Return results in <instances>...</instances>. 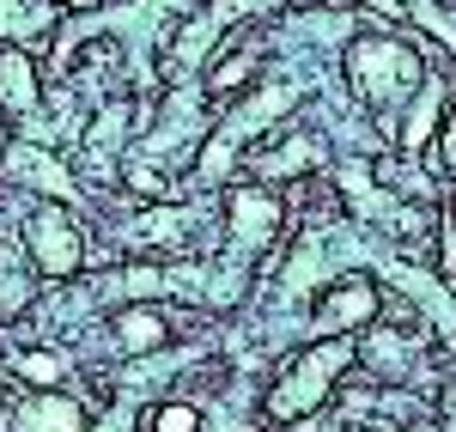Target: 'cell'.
<instances>
[{
    "label": "cell",
    "mask_w": 456,
    "mask_h": 432,
    "mask_svg": "<svg viewBox=\"0 0 456 432\" xmlns=\"http://www.w3.org/2000/svg\"><path fill=\"white\" fill-rule=\"evenodd\" d=\"M414 19H420L426 31H438V37H444V49L456 55V19H451V6H420Z\"/></svg>",
    "instance_id": "ffe728a7"
},
{
    "label": "cell",
    "mask_w": 456,
    "mask_h": 432,
    "mask_svg": "<svg viewBox=\"0 0 456 432\" xmlns=\"http://www.w3.org/2000/svg\"><path fill=\"white\" fill-rule=\"evenodd\" d=\"M152 432H201V408L195 402H159L152 408Z\"/></svg>",
    "instance_id": "d6986e66"
},
{
    "label": "cell",
    "mask_w": 456,
    "mask_h": 432,
    "mask_svg": "<svg viewBox=\"0 0 456 432\" xmlns=\"http://www.w3.org/2000/svg\"><path fill=\"white\" fill-rule=\"evenodd\" d=\"M25 256L43 281H73L86 268V232L68 214V201H37V214L25 219Z\"/></svg>",
    "instance_id": "277c9868"
},
{
    "label": "cell",
    "mask_w": 456,
    "mask_h": 432,
    "mask_svg": "<svg viewBox=\"0 0 456 432\" xmlns=\"http://www.w3.org/2000/svg\"><path fill=\"white\" fill-rule=\"evenodd\" d=\"M444 104H451L444 79H426L420 92H414V104H408V116H402V152H426L432 146L438 122H444Z\"/></svg>",
    "instance_id": "5bb4252c"
},
{
    "label": "cell",
    "mask_w": 456,
    "mask_h": 432,
    "mask_svg": "<svg viewBox=\"0 0 456 432\" xmlns=\"http://www.w3.org/2000/svg\"><path fill=\"white\" fill-rule=\"evenodd\" d=\"M37 298V262L12 244H0V317H19Z\"/></svg>",
    "instance_id": "9a60e30c"
},
{
    "label": "cell",
    "mask_w": 456,
    "mask_h": 432,
    "mask_svg": "<svg viewBox=\"0 0 456 432\" xmlns=\"http://www.w3.org/2000/svg\"><path fill=\"white\" fill-rule=\"evenodd\" d=\"M0 402H6V390H0Z\"/></svg>",
    "instance_id": "7402d4cb"
},
{
    "label": "cell",
    "mask_w": 456,
    "mask_h": 432,
    "mask_svg": "<svg viewBox=\"0 0 456 432\" xmlns=\"http://www.w3.org/2000/svg\"><path fill=\"white\" fill-rule=\"evenodd\" d=\"M128 122H134V104H128V98L104 104L98 116H92V128H86V152H98V159L122 152V134H128Z\"/></svg>",
    "instance_id": "e0dca14e"
},
{
    "label": "cell",
    "mask_w": 456,
    "mask_h": 432,
    "mask_svg": "<svg viewBox=\"0 0 456 432\" xmlns=\"http://www.w3.org/2000/svg\"><path fill=\"white\" fill-rule=\"evenodd\" d=\"M256 68H262V43H256V37H249V43H225V49L213 55L201 92H208V98H232L238 86H249V79H256Z\"/></svg>",
    "instance_id": "4fadbf2b"
},
{
    "label": "cell",
    "mask_w": 456,
    "mask_h": 432,
    "mask_svg": "<svg viewBox=\"0 0 456 432\" xmlns=\"http://www.w3.org/2000/svg\"><path fill=\"white\" fill-rule=\"evenodd\" d=\"M438 432H456V378L438 390Z\"/></svg>",
    "instance_id": "44dd1931"
},
{
    "label": "cell",
    "mask_w": 456,
    "mask_h": 432,
    "mask_svg": "<svg viewBox=\"0 0 456 432\" xmlns=\"http://www.w3.org/2000/svg\"><path fill=\"white\" fill-rule=\"evenodd\" d=\"M0 171H6L12 183H25V189H37V195H49V201H73V177H68V165H61L55 152L31 146V141L6 146Z\"/></svg>",
    "instance_id": "52a82bcc"
},
{
    "label": "cell",
    "mask_w": 456,
    "mask_h": 432,
    "mask_svg": "<svg viewBox=\"0 0 456 432\" xmlns=\"http://www.w3.org/2000/svg\"><path fill=\"white\" fill-rule=\"evenodd\" d=\"M55 31V0H0V43L31 49Z\"/></svg>",
    "instance_id": "7c38bea8"
},
{
    "label": "cell",
    "mask_w": 456,
    "mask_h": 432,
    "mask_svg": "<svg viewBox=\"0 0 456 432\" xmlns=\"http://www.w3.org/2000/svg\"><path fill=\"white\" fill-rule=\"evenodd\" d=\"M316 165H322V141L316 134H292V141H274V146H262V152H249V177L256 183H298V177H311Z\"/></svg>",
    "instance_id": "9c48e42d"
},
{
    "label": "cell",
    "mask_w": 456,
    "mask_h": 432,
    "mask_svg": "<svg viewBox=\"0 0 456 432\" xmlns=\"http://www.w3.org/2000/svg\"><path fill=\"white\" fill-rule=\"evenodd\" d=\"M122 183L141 195V201H165L171 195V183H165V171L152 165V159H141V152H128V165H122Z\"/></svg>",
    "instance_id": "ac0fdd59"
},
{
    "label": "cell",
    "mask_w": 456,
    "mask_h": 432,
    "mask_svg": "<svg viewBox=\"0 0 456 432\" xmlns=\"http://www.w3.org/2000/svg\"><path fill=\"white\" fill-rule=\"evenodd\" d=\"M110 329H116V347L134 354V360L165 354V341H171V323L159 317V305H122V311L110 317Z\"/></svg>",
    "instance_id": "8fae6325"
},
{
    "label": "cell",
    "mask_w": 456,
    "mask_h": 432,
    "mask_svg": "<svg viewBox=\"0 0 456 432\" xmlns=\"http://www.w3.org/2000/svg\"><path fill=\"white\" fill-rule=\"evenodd\" d=\"M298 104V86L292 79H268V86H256L244 104L232 110L219 128L208 134V146H201V165H195V177L201 183H225V171H232V159H244L249 141L262 134V128H274L286 110Z\"/></svg>",
    "instance_id": "7a4b0ae2"
},
{
    "label": "cell",
    "mask_w": 456,
    "mask_h": 432,
    "mask_svg": "<svg viewBox=\"0 0 456 432\" xmlns=\"http://www.w3.org/2000/svg\"><path fill=\"white\" fill-rule=\"evenodd\" d=\"M281 219L286 208L268 189H232V262H249L268 250L281 238Z\"/></svg>",
    "instance_id": "8992f818"
},
{
    "label": "cell",
    "mask_w": 456,
    "mask_h": 432,
    "mask_svg": "<svg viewBox=\"0 0 456 432\" xmlns=\"http://www.w3.org/2000/svg\"><path fill=\"white\" fill-rule=\"evenodd\" d=\"M12 432H86V408L61 390H37L12 408Z\"/></svg>",
    "instance_id": "30bf717a"
},
{
    "label": "cell",
    "mask_w": 456,
    "mask_h": 432,
    "mask_svg": "<svg viewBox=\"0 0 456 432\" xmlns=\"http://www.w3.org/2000/svg\"><path fill=\"white\" fill-rule=\"evenodd\" d=\"M43 110V73H37L31 49H0V116L31 122Z\"/></svg>",
    "instance_id": "ba28073f"
},
{
    "label": "cell",
    "mask_w": 456,
    "mask_h": 432,
    "mask_svg": "<svg viewBox=\"0 0 456 432\" xmlns=\"http://www.w3.org/2000/svg\"><path fill=\"white\" fill-rule=\"evenodd\" d=\"M347 86L371 110H395V104H414L426 73H420V55L408 43H395V37H359L347 49Z\"/></svg>",
    "instance_id": "3957f363"
},
{
    "label": "cell",
    "mask_w": 456,
    "mask_h": 432,
    "mask_svg": "<svg viewBox=\"0 0 456 432\" xmlns=\"http://www.w3.org/2000/svg\"><path fill=\"white\" fill-rule=\"evenodd\" d=\"M359 360L353 354L347 335H335V341H316V347H305L298 360L286 365L281 378L268 384V420H286V427H298V420H311L322 402L335 396V384L347 378V365Z\"/></svg>",
    "instance_id": "6da1fadb"
},
{
    "label": "cell",
    "mask_w": 456,
    "mask_h": 432,
    "mask_svg": "<svg viewBox=\"0 0 456 432\" xmlns=\"http://www.w3.org/2000/svg\"><path fill=\"white\" fill-rule=\"evenodd\" d=\"M12 371H19L25 384H37V390H61L73 360L61 354V347H25V354H12Z\"/></svg>",
    "instance_id": "2e32d148"
},
{
    "label": "cell",
    "mask_w": 456,
    "mask_h": 432,
    "mask_svg": "<svg viewBox=\"0 0 456 432\" xmlns=\"http://www.w3.org/2000/svg\"><path fill=\"white\" fill-rule=\"evenodd\" d=\"M378 311H384V292L371 287L365 274H341V281H329V287H322V298H316L311 335H322V341H335V335H353V329L371 323Z\"/></svg>",
    "instance_id": "5b68a950"
}]
</instances>
